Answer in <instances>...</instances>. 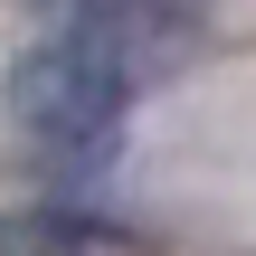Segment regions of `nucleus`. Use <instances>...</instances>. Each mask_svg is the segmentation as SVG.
Here are the masks:
<instances>
[{
	"label": "nucleus",
	"instance_id": "nucleus-1",
	"mask_svg": "<svg viewBox=\"0 0 256 256\" xmlns=\"http://www.w3.org/2000/svg\"><path fill=\"white\" fill-rule=\"evenodd\" d=\"M133 95V19L114 10H76L66 28H48L19 76H10V124L28 142V162H86L104 152V133L124 124Z\"/></svg>",
	"mask_w": 256,
	"mask_h": 256
},
{
	"label": "nucleus",
	"instance_id": "nucleus-2",
	"mask_svg": "<svg viewBox=\"0 0 256 256\" xmlns=\"http://www.w3.org/2000/svg\"><path fill=\"white\" fill-rule=\"evenodd\" d=\"M0 256H142V247L124 228L86 218V209H28V218L0 228Z\"/></svg>",
	"mask_w": 256,
	"mask_h": 256
}]
</instances>
